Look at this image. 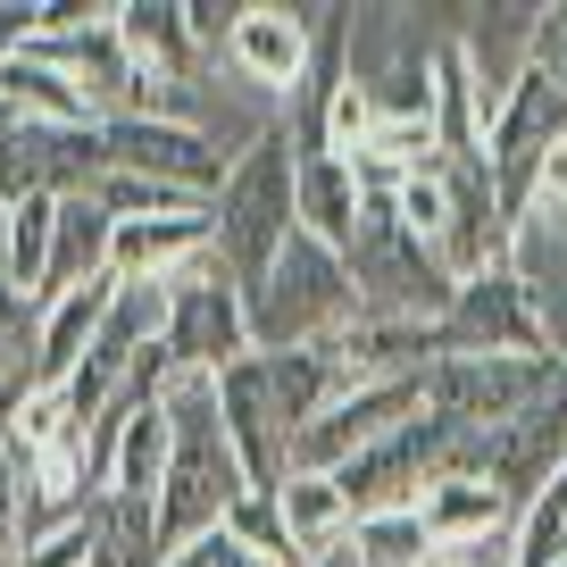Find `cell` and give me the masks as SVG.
Returning <instances> with one entry per match:
<instances>
[{
    "instance_id": "obj_18",
    "label": "cell",
    "mask_w": 567,
    "mask_h": 567,
    "mask_svg": "<svg viewBox=\"0 0 567 567\" xmlns=\"http://www.w3.org/2000/svg\"><path fill=\"white\" fill-rule=\"evenodd\" d=\"M109 243H117V217H109L92 193H68V200H59V234H51V284H42V309H51L59 292H75V284L109 276ZM42 309H34V318H42Z\"/></svg>"
},
{
    "instance_id": "obj_12",
    "label": "cell",
    "mask_w": 567,
    "mask_h": 567,
    "mask_svg": "<svg viewBox=\"0 0 567 567\" xmlns=\"http://www.w3.org/2000/svg\"><path fill=\"white\" fill-rule=\"evenodd\" d=\"M417 517H425V534H434V550L443 543H493V534L517 526V501L501 493L493 476H476V467L451 460L443 476L417 493Z\"/></svg>"
},
{
    "instance_id": "obj_10",
    "label": "cell",
    "mask_w": 567,
    "mask_h": 567,
    "mask_svg": "<svg viewBox=\"0 0 567 567\" xmlns=\"http://www.w3.org/2000/svg\"><path fill=\"white\" fill-rule=\"evenodd\" d=\"M217 425L234 443V467H243V493H276L292 476V425H284L276 392H267V359H234L217 375Z\"/></svg>"
},
{
    "instance_id": "obj_4",
    "label": "cell",
    "mask_w": 567,
    "mask_h": 567,
    "mask_svg": "<svg viewBox=\"0 0 567 567\" xmlns=\"http://www.w3.org/2000/svg\"><path fill=\"white\" fill-rule=\"evenodd\" d=\"M567 142V84L550 68H517V84L501 92V109H493V134H484V176H493V200H501V217H526V200H534V184H543V159Z\"/></svg>"
},
{
    "instance_id": "obj_30",
    "label": "cell",
    "mask_w": 567,
    "mask_h": 567,
    "mask_svg": "<svg viewBox=\"0 0 567 567\" xmlns=\"http://www.w3.org/2000/svg\"><path fill=\"white\" fill-rule=\"evenodd\" d=\"M18 318H34V309H25V301H18V292H9V284H0V342L18 334Z\"/></svg>"
},
{
    "instance_id": "obj_9",
    "label": "cell",
    "mask_w": 567,
    "mask_h": 567,
    "mask_svg": "<svg viewBox=\"0 0 567 567\" xmlns=\"http://www.w3.org/2000/svg\"><path fill=\"white\" fill-rule=\"evenodd\" d=\"M443 351H509V359H550V334H543V309H534L526 276L509 259L467 276L443 309Z\"/></svg>"
},
{
    "instance_id": "obj_14",
    "label": "cell",
    "mask_w": 567,
    "mask_h": 567,
    "mask_svg": "<svg viewBox=\"0 0 567 567\" xmlns=\"http://www.w3.org/2000/svg\"><path fill=\"white\" fill-rule=\"evenodd\" d=\"M359 209H368V193H359L351 159H334V151H301L292 159V234H309L326 250H351Z\"/></svg>"
},
{
    "instance_id": "obj_23",
    "label": "cell",
    "mask_w": 567,
    "mask_h": 567,
    "mask_svg": "<svg viewBox=\"0 0 567 567\" xmlns=\"http://www.w3.org/2000/svg\"><path fill=\"white\" fill-rule=\"evenodd\" d=\"M217 534H226V543H243L250 559H267V567H309L301 550H292V534H284L276 493H234V509L217 517Z\"/></svg>"
},
{
    "instance_id": "obj_24",
    "label": "cell",
    "mask_w": 567,
    "mask_h": 567,
    "mask_svg": "<svg viewBox=\"0 0 567 567\" xmlns=\"http://www.w3.org/2000/svg\"><path fill=\"white\" fill-rule=\"evenodd\" d=\"M92 200H101L117 226H125V217H200V209H209L200 193H184V184H151V176H101Z\"/></svg>"
},
{
    "instance_id": "obj_25",
    "label": "cell",
    "mask_w": 567,
    "mask_h": 567,
    "mask_svg": "<svg viewBox=\"0 0 567 567\" xmlns=\"http://www.w3.org/2000/svg\"><path fill=\"white\" fill-rule=\"evenodd\" d=\"M101 509V501H92ZM92 517H75V526H59V534H34V543L18 550V567H92Z\"/></svg>"
},
{
    "instance_id": "obj_16",
    "label": "cell",
    "mask_w": 567,
    "mask_h": 567,
    "mask_svg": "<svg viewBox=\"0 0 567 567\" xmlns=\"http://www.w3.org/2000/svg\"><path fill=\"white\" fill-rule=\"evenodd\" d=\"M0 117H9V125H59V134H75V125H101V109H92V92L75 84V75H59L51 59L18 51V59H0Z\"/></svg>"
},
{
    "instance_id": "obj_19",
    "label": "cell",
    "mask_w": 567,
    "mask_h": 567,
    "mask_svg": "<svg viewBox=\"0 0 567 567\" xmlns=\"http://www.w3.org/2000/svg\"><path fill=\"white\" fill-rule=\"evenodd\" d=\"M267 359V392H276V409H284V425L301 434V425H318L326 409L351 392V375H342V359H334V342H301V351H259Z\"/></svg>"
},
{
    "instance_id": "obj_5",
    "label": "cell",
    "mask_w": 567,
    "mask_h": 567,
    "mask_svg": "<svg viewBox=\"0 0 567 567\" xmlns=\"http://www.w3.org/2000/svg\"><path fill=\"white\" fill-rule=\"evenodd\" d=\"M559 359H509V351H434L417 375V401L434 417H451L460 434H493V425L526 417L550 392Z\"/></svg>"
},
{
    "instance_id": "obj_26",
    "label": "cell",
    "mask_w": 567,
    "mask_h": 567,
    "mask_svg": "<svg viewBox=\"0 0 567 567\" xmlns=\"http://www.w3.org/2000/svg\"><path fill=\"white\" fill-rule=\"evenodd\" d=\"M25 550V460L0 451V567H18Z\"/></svg>"
},
{
    "instance_id": "obj_7",
    "label": "cell",
    "mask_w": 567,
    "mask_h": 567,
    "mask_svg": "<svg viewBox=\"0 0 567 567\" xmlns=\"http://www.w3.org/2000/svg\"><path fill=\"white\" fill-rule=\"evenodd\" d=\"M451 451H460V425L434 417V409H417L409 425H392L384 443H368L359 460H342L334 484H342V501H351V526L375 517V509H417V493L451 467Z\"/></svg>"
},
{
    "instance_id": "obj_6",
    "label": "cell",
    "mask_w": 567,
    "mask_h": 567,
    "mask_svg": "<svg viewBox=\"0 0 567 567\" xmlns=\"http://www.w3.org/2000/svg\"><path fill=\"white\" fill-rule=\"evenodd\" d=\"M167 359L193 375H226L234 359H250V301L217 250L167 276Z\"/></svg>"
},
{
    "instance_id": "obj_31",
    "label": "cell",
    "mask_w": 567,
    "mask_h": 567,
    "mask_svg": "<svg viewBox=\"0 0 567 567\" xmlns=\"http://www.w3.org/2000/svg\"><path fill=\"white\" fill-rule=\"evenodd\" d=\"M9 226H18V209L0 200V284H9Z\"/></svg>"
},
{
    "instance_id": "obj_29",
    "label": "cell",
    "mask_w": 567,
    "mask_h": 567,
    "mask_svg": "<svg viewBox=\"0 0 567 567\" xmlns=\"http://www.w3.org/2000/svg\"><path fill=\"white\" fill-rule=\"evenodd\" d=\"M34 42V0H0V59H18Z\"/></svg>"
},
{
    "instance_id": "obj_15",
    "label": "cell",
    "mask_w": 567,
    "mask_h": 567,
    "mask_svg": "<svg viewBox=\"0 0 567 567\" xmlns=\"http://www.w3.org/2000/svg\"><path fill=\"white\" fill-rule=\"evenodd\" d=\"M109 34H117L125 68L193 84L200 51H193V25H184V0H109Z\"/></svg>"
},
{
    "instance_id": "obj_22",
    "label": "cell",
    "mask_w": 567,
    "mask_h": 567,
    "mask_svg": "<svg viewBox=\"0 0 567 567\" xmlns=\"http://www.w3.org/2000/svg\"><path fill=\"white\" fill-rule=\"evenodd\" d=\"M559 559H567V467H550V484L509 526V567H559Z\"/></svg>"
},
{
    "instance_id": "obj_17",
    "label": "cell",
    "mask_w": 567,
    "mask_h": 567,
    "mask_svg": "<svg viewBox=\"0 0 567 567\" xmlns=\"http://www.w3.org/2000/svg\"><path fill=\"white\" fill-rule=\"evenodd\" d=\"M276 509H284V534H292V550H301L309 567L342 559V543H351V501H342L334 476H309V467H292V476L276 484Z\"/></svg>"
},
{
    "instance_id": "obj_2",
    "label": "cell",
    "mask_w": 567,
    "mask_h": 567,
    "mask_svg": "<svg viewBox=\"0 0 567 567\" xmlns=\"http://www.w3.org/2000/svg\"><path fill=\"white\" fill-rule=\"evenodd\" d=\"M292 159H301V142L284 125V109H267L259 134L226 159V184H217V200H209L217 259L234 267L243 301H250V284L276 267V250L292 243Z\"/></svg>"
},
{
    "instance_id": "obj_32",
    "label": "cell",
    "mask_w": 567,
    "mask_h": 567,
    "mask_svg": "<svg viewBox=\"0 0 567 567\" xmlns=\"http://www.w3.org/2000/svg\"><path fill=\"white\" fill-rule=\"evenodd\" d=\"M0 134H9V117H0Z\"/></svg>"
},
{
    "instance_id": "obj_11",
    "label": "cell",
    "mask_w": 567,
    "mask_h": 567,
    "mask_svg": "<svg viewBox=\"0 0 567 567\" xmlns=\"http://www.w3.org/2000/svg\"><path fill=\"white\" fill-rule=\"evenodd\" d=\"M226 59L243 84H259L267 101H292L309 75V9H276V0H243V18L226 34Z\"/></svg>"
},
{
    "instance_id": "obj_3",
    "label": "cell",
    "mask_w": 567,
    "mask_h": 567,
    "mask_svg": "<svg viewBox=\"0 0 567 567\" xmlns=\"http://www.w3.org/2000/svg\"><path fill=\"white\" fill-rule=\"evenodd\" d=\"M359 318V284H351V259L309 234L276 250L259 284H250V351H301V342H334L342 326Z\"/></svg>"
},
{
    "instance_id": "obj_20",
    "label": "cell",
    "mask_w": 567,
    "mask_h": 567,
    "mask_svg": "<svg viewBox=\"0 0 567 567\" xmlns=\"http://www.w3.org/2000/svg\"><path fill=\"white\" fill-rule=\"evenodd\" d=\"M51 234H59V200L51 193L18 200V226H9V292L25 309H42V284H51Z\"/></svg>"
},
{
    "instance_id": "obj_1",
    "label": "cell",
    "mask_w": 567,
    "mask_h": 567,
    "mask_svg": "<svg viewBox=\"0 0 567 567\" xmlns=\"http://www.w3.org/2000/svg\"><path fill=\"white\" fill-rule=\"evenodd\" d=\"M167 409V484H159V550L193 543V534H209L217 517L234 509V493H243V467H234V443L226 425H217V375H193L176 368L159 392Z\"/></svg>"
},
{
    "instance_id": "obj_21",
    "label": "cell",
    "mask_w": 567,
    "mask_h": 567,
    "mask_svg": "<svg viewBox=\"0 0 567 567\" xmlns=\"http://www.w3.org/2000/svg\"><path fill=\"white\" fill-rule=\"evenodd\" d=\"M342 550H351V567H425L434 559V534H425L417 509H375V517L351 526Z\"/></svg>"
},
{
    "instance_id": "obj_28",
    "label": "cell",
    "mask_w": 567,
    "mask_h": 567,
    "mask_svg": "<svg viewBox=\"0 0 567 567\" xmlns=\"http://www.w3.org/2000/svg\"><path fill=\"white\" fill-rule=\"evenodd\" d=\"M243 0H184V25H193V51H226Z\"/></svg>"
},
{
    "instance_id": "obj_8",
    "label": "cell",
    "mask_w": 567,
    "mask_h": 567,
    "mask_svg": "<svg viewBox=\"0 0 567 567\" xmlns=\"http://www.w3.org/2000/svg\"><path fill=\"white\" fill-rule=\"evenodd\" d=\"M101 151H109V176L184 184L200 200H217L226 159H234L209 125H184V117H101Z\"/></svg>"
},
{
    "instance_id": "obj_13",
    "label": "cell",
    "mask_w": 567,
    "mask_h": 567,
    "mask_svg": "<svg viewBox=\"0 0 567 567\" xmlns=\"http://www.w3.org/2000/svg\"><path fill=\"white\" fill-rule=\"evenodd\" d=\"M109 301H117V276H92V284H75V292H59L34 318V359H25V375H34V384H68L92 359V342H101Z\"/></svg>"
},
{
    "instance_id": "obj_27",
    "label": "cell",
    "mask_w": 567,
    "mask_h": 567,
    "mask_svg": "<svg viewBox=\"0 0 567 567\" xmlns=\"http://www.w3.org/2000/svg\"><path fill=\"white\" fill-rule=\"evenodd\" d=\"M167 567H267V559H250V550L243 543H226V534H193V543H176V550H167Z\"/></svg>"
}]
</instances>
